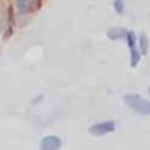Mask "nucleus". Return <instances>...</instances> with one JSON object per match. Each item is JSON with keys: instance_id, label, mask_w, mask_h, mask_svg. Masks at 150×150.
<instances>
[{"instance_id": "obj_10", "label": "nucleus", "mask_w": 150, "mask_h": 150, "mask_svg": "<svg viewBox=\"0 0 150 150\" xmlns=\"http://www.w3.org/2000/svg\"><path fill=\"white\" fill-rule=\"evenodd\" d=\"M125 42H127V46H129V48L138 46V35H136L132 30H129V32H127V35H125Z\"/></svg>"}, {"instance_id": "obj_4", "label": "nucleus", "mask_w": 150, "mask_h": 150, "mask_svg": "<svg viewBox=\"0 0 150 150\" xmlns=\"http://www.w3.org/2000/svg\"><path fill=\"white\" fill-rule=\"evenodd\" d=\"M117 129V124L115 120H101V122H96L88 127V132L92 136H106L110 132H113Z\"/></svg>"}, {"instance_id": "obj_9", "label": "nucleus", "mask_w": 150, "mask_h": 150, "mask_svg": "<svg viewBox=\"0 0 150 150\" xmlns=\"http://www.w3.org/2000/svg\"><path fill=\"white\" fill-rule=\"evenodd\" d=\"M113 9H115L117 14L124 16L125 14V2H124V0H113Z\"/></svg>"}, {"instance_id": "obj_2", "label": "nucleus", "mask_w": 150, "mask_h": 150, "mask_svg": "<svg viewBox=\"0 0 150 150\" xmlns=\"http://www.w3.org/2000/svg\"><path fill=\"white\" fill-rule=\"evenodd\" d=\"M41 7V0H16V14L20 18L32 16Z\"/></svg>"}, {"instance_id": "obj_5", "label": "nucleus", "mask_w": 150, "mask_h": 150, "mask_svg": "<svg viewBox=\"0 0 150 150\" xmlns=\"http://www.w3.org/2000/svg\"><path fill=\"white\" fill-rule=\"evenodd\" d=\"M62 146V139L55 134H48L42 136V139L39 141V148L41 150H58Z\"/></svg>"}, {"instance_id": "obj_11", "label": "nucleus", "mask_w": 150, "mask_h": 150, "mask_svg": "<svg viewBox=\"0 0 150 150\" xmlns=\"http://www.w3.org/2000/svg\"><path fill=\"white\" fill-rule=\"evenodd\" d=\"M148 96H150V87H148Z\"/></svg>"}, {"instance_id": "obj_6", "label": "nucleus", "mask_w": 150, "mask_h": 150, "mask_svg": "<svg viewBox=\"0 0 150 150\" xmlns=\"http://www.w3.org/2000/svg\"><path fill=\"white\" fill-rule=\"evenodd\" d=\"M127 28H124V27H113V28H110L108 30V34H106V37L110 39V41H125V35H127Z\"/></svg>"}, {"instance_id": "obj_3", "label": "nucleus", "mask_w": 150, "mask_h": 150, "mask_svg": "<svg viewBox=\"0 0 150 150\" xmlns=\"http://www.w3.org/2000/svg\"><path fill=\"white\" fill-rule=\"evenodd\" d=\"M11 7L0 6V32H2L4 39H9L13 34V18H11Z\"/></svg>"}, {"instance_id": "obj_8", "label": "nucleus", "mask_w": 150, "mask_h": 150, "mask_svg": "<svg viewBox=\"0 0 150 150\" xmlns=\"http://www.w3.org/2000/svg\"><path fill=\"white\" fill-rule=\"evenodd\" d=\"M138 48H139L141 55H148V35L145 32H141L138 35Z\"/></svg>"}, {"instance_id": "obj_1", "label": "nucleus", "mask_w": 150, "mask_h": 150, "mask_svg": "<svg viewBox=\"0 0 150 150\" xmlns=\"http://www.w3.org/2000/svg\"><path fill=\"white\" fill-rule=\"evenodd\" d=\"M124 103L131 111H134L138 115H150V101L139 94H125Z\"/></svg>"}, {"instance_id": "obj_7", "label": "nucleus", "mask_w": 150, "mask_h": 150, "mask_svg": "<svg viewBox=\"0 0 150 150\" xmlns=\"http://www.w3.org/2000/svg\"><path fill=\"white\" fill-rule=\"evenodd\" d=\"M141 51H139V48L138 46H132V48H129V65L134 69V67H138L139 65V60H141Z\"/></svg>"}]
</instances>
